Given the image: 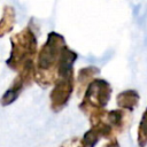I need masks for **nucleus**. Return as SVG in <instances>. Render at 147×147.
<instances>
[{
  "mask_svg": "<svg viewBox=\"0 0 147 147\" xmlns=\"http://www.w3.org/2000/svg\"><path fill=\"white\" fill-rule=\"evenodd\" d=\"M74 74L75 72L71 71L64 76H61L54 84L49 93V107L52 111L60 113L68 105L76 86Z\"/></svg>",
  "mask_w": 147,
  "mask_h": 147,
  "instance_id": "nucleus-4",
  "label": "nucleus"
},
{
  "mask_svg": "<svg viewBox=\"0 0 147 147\" xmlns=\"http://www.w3.org/2000/svg\"><path fill=\"white\" fill-rule=\"evenodd\" d=\"M100 74V69L95 65H87L84 68H80L77 78H76V86H77V94L82 95L86 91L90 83L96 78V76Z\"/></svg>",
  "mask_w": 147,
  "mask_h": 147,
  "instance_id": "nucleus-8",
  "label": "nucleus"
},
{
  "mask_svg": "<svg viewBox=\"0 0 147 147\" xmlns=\"http://www.w3.org/2000/svg\"><path fill=\"white\" fill-rule=\"evenodd\" d=\"M102 133L101 131L95 127V126H91L82 137V142L84 145V147H95V145L100 141V139H102Z\"/></svg>",
  "mask_w": 147,
  "mask_h": 147,
  "instance_id": "nucleus-10",
  "label": "nucleus"
},
{
  "mask_svg": "<svg viewBox=\"0 0 147 147\" xmlns=\"http://www.w3.org/2000/svg\"><path fill=\"white\" fill-rule=\"evenodd\" d=\"M113 87L108 80L103 78L93 79L83 94V99L78 108L86 116L95 110L105 109L111 98Z\"/></svg>",
  "mask_w": 147,
  "mask_h": 147,
  "instance_id": "nucleus-3",
  "label": "nucleus"
},
{
  "mask_svg": "<svg viewBox=\"0 0 147 147\" xmlns=\"http://www.w3.org/2000/svg\"><path fill=\"white\" fill-rule=\"evenodd\" d=\"M102 147H121V145H119V142H118L117 138H113V139L108 140V141H107Z\"/></svg>",
  "mask_w": 147,
  "mask_h": 147,
  "instance_id": "nucleus-13",
  "label": "nucleus"
},
{
  "mask_svg": "<svg viewBox=\"0 0 147 147\" xmlns=\"http://www.w3.org/2000/svg\"><path fill=\"white\" fill-rule=\"evenodd\" d=\"M106 121L108 122V124L111 126V129L114 130V132L117 136V134L124 132L130 123L129 111L121 109V108L108 110L107 115H106Z\"/></svg>",
  "mask_w": 147,
  "mask_h": 147,
  "instance_id": "nucleus-6",
  "label": "nucleus"
},
{
  "mask_svg": "<svg viewBox=\"0 0 147 147\" xmlns=\"http://www.w3.org/2000/svg\"><path fill=\"white\" fill-rule=\"evenodd\" d=\"M38 52L37 36L30 26H25L10 37V53L6 64L9 69L18 72L26 64L36 63Z\"/></svg>",
  "mask_w": 147,
  "mask_h": 147,
  "instance_id": "nucleus-2",
  "label": "nucleus"
},
{
  "mask_svg": "<svg viewBox=\"0 0 147 147\" xmlns=\"http://www.w3.org/2000/svg\"><path fill=\"white\" fill-rule=\"evenodd\" d=\"M34 72H36V63H30L23 67L17 72V76L14 78L11 85L6 90L3 95L0 98V105L2 107H6L14 103L16 99L21 95V93L26 87L31 86L32 82L34 80Z\"/></svg>",
  "mask_w": 147,
  "mask_h": 147,
  "instance_id": "nucleus-5",
  "label": "nucleus"
},
{
  "mask_svg": "<svg viewBox=\"0 0 147 147\" xmlns=\"http://www.w3.org/2000/svg\"><path fill=\"white\" fill-rule=\"evenodd\" d=\"M137 144L139 147L147 146V108L144 110L137 130Z\"/></svg>",
  "mask_w": 147,
  "mask_h": 147,
  "instance_id": "nucleus-11",
  "label": "nucleus"
},
{
  "mask_svg": "<svg viewBox=\"0 0 147 147\" xmlns=\"http://www.w3.org/2000/svg\"><path fill=\"white\" fill-rule=\"evenodd\" d=\"M139 102H140V94L138 93L137 90H133V88L124 90L116 95L117 107L129 113L133 111L139 106Z\"/></svg>",
  "mask_w": 147,
  "mask_h": 147,
  "instance_id": "nucleus-7",
  "label": "nucleus"
},
{
  "mask_svg": "<svg viewBox=\"0 0 147 147\" xmlns=\"http://www.w3.org/2000/svg\"><path fill=\"white\" fill-rule=\"evenodd\" d=\"M16 23V11L13 6L6 5L2 9V16L0 18V38L5 37L13 31Z\"/></svg>",
  "mask_w": 147,
  "mask_h": 147,
  "instance_id": "nucleus-9",
  "label": "nucleus"
},
{
  "mask_svg": "<svg viewBox=\"0 0 147 147\" xmlns=\"http://www.w3.org/2000/svg\"><path fill=\"white\" fill-rule=\"evenodd\" d=\"M72 49L68 47L62 34L51 31L40 47L36 59L34 82L42 88L54 85L60 77V68Z\"/></svg>",
  "mask_w": 147,
  "mask_h": 147,
  "instance_id": "nucleus-1",
  "label": "nucleus"
},
{
  "mask_svg": "<svg viewBox=\"0 0 147 147\" xmlns=\"http://www.w3.org/2000/svg\"><path fill=\"white\" fill-rule=\"evenodd\" d=\"M60 147H84V145L82 142V138L75 137V138L68 139L64 142H62Z\"/></svg>",
  "mask_w": 147,
  "mask_h": 147,
  "instance_id": "nucleus-12",
  "label": "nucleus"
}]
</instances>
